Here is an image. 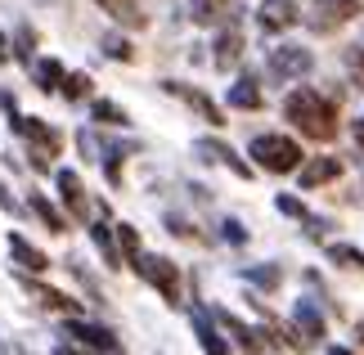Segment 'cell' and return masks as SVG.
<instances>
[{
    "instance_id": "34",
    "label": "cell",
    "mask_w": 364,
    "mask_h": 355,
    "mask_svg": "<svg viewBox=\"0 0 364 355\" xmlns=\"http://www.w3.org/2000/svg\"><path fill=\"white\" fill-rule=\"evenodd\" d=\"M166 225H171V234H180V238H198V230H193L189 221H180V216H166Z\"/></svg>"
},
{
    "instance_id": "11",
    "label": "cell",
    "mask_w": 364,
    "mask_h": 355,
    "mask_svg": "<svg viewBox=\"0 0 364 355\" xmlns=\"http://www.w3.org/2000/svg\"><path fill=\"white\" fill-rule=\"evenodd\" d=\"M297 171H301V189H319V184H328V180L342 176V162L338 158H315V162L297 166Z\"/></svg>"
},
{
    "instance_id": "23",
    "label": "cell",
    "mask_w": 364,
    "mask_h": 355,
    "mask_svg": "<svg viewBox=\"0 0 364 355\" xmlns=\"http://www.w3.org/2000/svg\"><path fill=\"white\" fill-rule=\"evenodd\" d=\"M32 211L41 216V225H46L50 234H63V230H68V221L59 216V207H54L50 198H41V194H36V198H32Z\"/></svg>"
},
{
    "instance_id": "33",
    "label": "cell",
    "mask_w": 364,
    "mask_h": 355,
    "mask_svg": "<svg viewBox=\"0 0 364 355\" xmlns=\"http://www.w3.org/2000/svg\"><path fill=\"white\" fill-rule=\"evenodd\" d=\"M32 46H36V36H32V27H18V46H14V50H18V54H23V59H32Z\"/></svg>"
},
{
    "instance_id": "30",
    "label": "cell",
    "mask_w": 364,
    "mask_h": 355,
    "mask_svg": "<svg viewBox=\"0 0 364 355\" xmlns=\"http://www.w3.org/2000/svg\"><path fill=\"white\" fill-rule=\"evenodd\" d=\"M247 279L261 283V288H279V279H284V275H279V265H252Z\"/></svg>"
},
{
    "instance_id": "19",
    "label": "cell",
    "mask_w": 364,
    "mask_h": 355,
    "mask_svg": "<svg viewBox=\"0 0 364 355\" xmlns=\"http://www.w3.org/2000/svg\"><path fill=\"white\" fill-rule=\"evenodd\" d=\"M239 54H243V36L234 32V27H225V32L216 36V68H230V63H239Z\"/></svg>"
},
{
    "instance_id": "4",
    "label": "cell",
    "mask_w": 364,
    "mask_h": 355,
    "mask_svg": "<svg viewBox=\"0 0 364 355\" xmlns=\"http://www.w3.org/2000/svg\"><path fill=\"white\" fill-rule=\"evenodd\" d=\"M131 265H135L139 275H144V279H149V283H153V288H158L171 306L180 302V270H176V261H166V257H144V252H139Z\"/></svg>"
},
{
    "instance_id": "10",
    "label": "cell",
    "mask_w": 364,
    "mask_h": 355,
    "mask_svg": "<svg viewBox=\"0 0 364 355\" xmlns=\"http://www.w3.org/2000/svg\"><path fill=\"white\" fill-rule=\"evenodd\" d=\"M198 153H203L207 162H225L230 171H234V176H243V180L252 176V166H247V162H243L230 144H220V139H198Z\"/></svg>"
},
{
    "instance_id": "24",
    "label": "cell",
    "mask_w": 364,
    "mask_h": 355,
    "mask_svg": "<svg viewBox=\"0 0 364 355\" xmlns=\"http://www.w3.org/2000/svg\"><path fill=\"white\" fill-rule=\"evenodd\" d=\"M90 238H95V248L104 252V265H113V270H117V265H122V252L113 248V234H108L104 225H90Z\"/></svg>"
},
{
    "instance_id": "17",
    "label": "cell",
    "mask_w": 364,
    "mask_h": 355,
    "mask_svg": "<svg viewBox=\"0 0 364 355\" xmlns=\"http://www.w3.org/2000/svg\"><path fill=\"white\" fill-rule=\"evenodd\" d=\"M297 333H301V346H315L319 337H324V319H319V310L311 302L297 306Z\"/></svg>"
},
{
    "instance_id": "25",
    "label": "cell",
    "mask_w": 364,
    "mask_h": 355,
    "mask_svg": "<svg viewBox=\"0 0 364 355\" xmlns=\"http://www.w3.org/2000/svg\"><path fill=\"white\" fill-rule=\"evenodd\" d=\"M104 54H108V59H122V63H131V59H135L131 41H126L122 32H108V36H104Z\"/></svg>"
},
{
    "instance_id": "14",
    "label": "cell",
    "mask_w": 364,
    "mask_h": 355,
    "mask_svg": "<svg viewBox=\"0 0 364 355\" xmlns=\"http://www.w3.org/2000/svg\"><path fill=\"white\" fill-rule=\"evenodd\" d=\"M59 194H63V203H68V211H73V221H86V194H81V180H77V171H59Z\"/></svg>"
},
{
    "instance_id": "15",
    "label": "cell",
    "mask_w": 364,
    "mask_h": 355,
    "mask_svg": "<svg viewBox=\"0 0 364 355\" xmlns=\"http://www.w3.org/2000/svg\"><path fill=\"white\" fill-rule=\"evenodd\" d=\"M100 9H108L117 23H126V27H144L149 23V14L139 9V0H95Z\"/></svg>"
},
{
    "instance_id": "29",
    "label": "cell",
    "mask_w": 364,
    "mask_h": 355,
    "mask_svg": "<svg viewBox=\"0 0 364 355\" xmlns=\"http://www.w3.org/2000/svg\"><path fill=\"white\" fill-rule=\"evenodd\" d=\"M328 257L338 261L342 270H364V257H360L355 248H338V243H333V248H328Z\"/></svg>"
},
{
    "instance_id": "13",
    "label": "cell",
    "mask_w": 364,
    "mask_h": 355,
    "mask_svg": "<svg viewBox=\"0 0 364 355\" xmlns=\"http://www.w3.org/2000/svg\"><path fill=\"white\" fill-rule=\"evenodd\" d=\"M23 288H27V297H32L36 306H50V310H68V315H77V302L73 297H63V292H54V288H46V283H32V279H23Z\"/></svg>"
},
{
    "instance_id": "35",
    "label": "cell",
    "mask_w": 364,
    "mask_h": 355,
    "mask_svg": "<svg viewBox=\"0 0 364 355\" xmlns=\"http://www.w3.org/2000/svg\"><path fill=\"white\" fill-rule=\"evenodd\" d=\"M108 180H122V149H108Z\"/></svg>"
},
{
    "instance_id": "42",
    "label": "cell",
    "mask_w": 364,
    "mask_h": 355,
    "mask_svg": "<svg viewBox=\"0 0 364 355\" xmlns=\"http://www.w3.org/2000/svg\"><path fill=\"white\" fill-rule=\"evenodd\" d=\"M5 355H27V351H5Z\"/></svg>"
},
{
    "instance_id": "6",
    "label": "cell",
    "mask_w": 364,
    "mask_h": 355,
    "mask_svg": "<svg viewBox=\"0 0 364 355\" xmlns=\"http://www.w3.org/2000/svg\"><path fill=\"white\" fill-rule=\"evenodd\" d=\"M355 14H360V0H315L311 14H306V23H311V32H338Z\"/></svg>"
},
{
    "instance_id": "39",
    "label": "cell",
    "mask_w": 364,
    "mask_h": 355,
    "mask_svg": "<svg viewBox=\"0 0 364 355\" xmlns=\"http://www.w3.org/2000/svg\"><path fill=\"white\" fill-rule=\"evenodd\" d=\"M355 144H360V149H364V117H360V122H355Z\"/></svg>"
},
{
    "instance_id": "28",
    "label": "cell",
    "mask_w": 364,
    "mask_h": 355,
    "mask_svg": "<svg viewBox=\"0 0 364 355\" xmlns=\"http://www.w3.org/2000/svg\"><path fill=\"white\" fill-rule=\"evenodd\" d=\"M346 73H351V81L364 90V46H346Z\"/></svg>"
},
{
    "instance_id": "16",
    "label": "cell",
    "mask_w": 364,
    "mask_h": 355,
    "mask_svg": "<svg viewBox=\"0 0 364 355\" xmlns=\"http://www.w3.org/2000/svg\"><path fill=\"white\" fill-rule=\"evenodd\" d=\"M265 104V95H261V86L252 77H243V81H234L230 86V108H243V112H257Z\"/></svg>"
},
{
    "instance_id": "2",
    "label": "cell",
    "mask_w": 364,
    "mask_h": 355,
    "mask_svg": "<svg viewBox=\"0 0 364 355\" xmlns=\"http://www.w3.org/2000/svg\"><path fill=\"white\" fill-rule=\"evenodd\" d=\"M252 158H257L265 171L288 176V171L301 166V144L288 139V135H257V139H252Z\"/></svg>"
},
{
    "instance_id": "36",
    "label": "cell",
    "mask_w": 364,
    "mask_h": 355,
    "mask_svg": "<svg viewBox=\"0 0 364 355\" xmlns=\"http://www.w3.org/2000/svg\"><path fill=\"white\" fill-rule=\"evenodd\" d=\"M220 238H225V243H243V230H239V221H225V230H220Z\"/></svg>"
},
{
    "instance_id": "12",
    "label": "cell",
    "mask_w": 364,
    "mask_h": 355,
    "mask_svg": "<svg viewBox=\"0 0 364 355\" xmlns=\"http://www.w3.org/2000/svg\"><path fill=\"white\" fill-rule=\"evenodd\" d=\"M162 86L171 90V95H180L189 108H198V112H203V117L212 122V126H225V117H220V108H216V104H212V99H207L203 90H189V86H180V81H162Z\"/></svg>"
},
{
    "instance_id": "32",
    "label": "cell",
    "mask_w": 364,
    "mask_h": 355,
    "mask_svg": "<svg viewBox=\"0 0 364 355\" xmlns=\"http://www.w3.org/2000/svg\"><path fill=\"white\" fill-rule=\"evenodd\" d=\"M279 211H284V216H292V221H306V216H311V211H306V203H301V198H292V194L279 198Z\"/></svg>"
},
{
    "instance_id": "22",
    "label": "cell",
    "mask_w": 364,
    "mask_h": 355,
    "mask_svg": "<svg viewBox=\"0 0 364 355\" xmlns=\"http://www.w3.org/2000/svg\"><path fill=\"white\" fill-rule=\"evenodd\" d=\"M225 9H230V0H189V14H193V23H220L225 18Z\"/></svg>"
},
{
    "instance_id": "7",
    "label": "cell",
    "mask_w": 364,
    "mask_h": 355,
    "mask_svg": "<svg viewBox=\"0 0 364 355\" xmlns=\"http://www.w3.org/2000/svg\"><path fill=\"white\" fill-rule=\"evenodd\" d=\"M68 333H73L81 346H95L100 355H126V351H122V342L104 329V324H68Z\"/></svg>"
},
{
    "instance_id": "3",
    "label": "cell",
    "mask_w": 364,
    "mask_h": 355,
    "mask_svg": "<svg viewBox=\"0 0 364 355\" xmlns=\"http://www.w3.org/2000/svg\"><path fill=\"white\" fill-rule=\"evenodd\" d=\"M9 126L27 139V144H32L27 153H32V166H36V171H50V162L59 158V131H50V126L36 122V117H18V112L9 117Z\"/></svg>"
},
{
    "instance_id": "8",
    "label": "cell",
    "mask_w": 364,
    "mask_h": 355,
    "mask_svg": "<svg viewBox=\"0 0 364 355\" xmlns=\"http://www.w3.org/2000/svg\"><path fill=\"white\" fill-rule=\"evenodd\" d=\"M257 23H261V32H288L297 23V5L292 0H261Z\"/></svg>"
},
{
    "instance_id": "40",
    "label": "cell",
    "mask_w": 364,
    "mask_h": 355,
    "mask_svg": "<svg viewBox=\"0 0 364 355\" xmlns=\"http://www.w3.org/2000/svg\"><path fill=\"white\" fill-rule=\"evenodd\" d=\"M54 355H86V351H77V346H59Z\"/></svg>"
},
{
    "instance_id": "27",
    "label": "cell",
    "mask_w": 364,
    "mask_h": 355,
    "mask_svg": "<svg viewBox=\"0 0 364 355\" xmlns=\"http://www.w3.org/2000/svg\"><path fill=\"white\" fill-rule=\"evenodd\" d=\"M90 86H95V81H90L86 73H73V77H63V86H59V90H63L68 99H86V95H90Z\"/></svg>"
},
{
    "instance_id": "38",
    "label": "cell",
    "mask_w": 364,
    "mask_h": 355,
    "mask_svg": "<svg viewBox=\"0 0 364 355\" xmlns=\"http://www.w3.org/2000/svg\"><path fill=\"white\" fill-rule=\"evenodd\" d=\"M0 63H9V36L0 32Z\"/></svg>"
},
{
    "instance_id": "5",
    "label": "cell",
    "mask_w": 364,
    "mask_h": 355,
    "mask_svg": "<svg viewBox=\"0 0 364 355\" xmlns=\"http://www.w3.org/2000/svg\"><path fill=\"white\" fill-rule=\"evenodd\" d=\"M265 68H270V77H279V81H297V77H306L315 68V54L306 46H274Z\"/></svg>"
},
{
    "instance_id": "20",
    "label": "cell",
    "mask_w": 364,
    "mask_h": 355,
    "mask_svg": "<svg viewBox=\"0 0 364 355\" xmlns=\"http://www.w3.org/2000/svg\"><path fill=\"white\" fill-rule=\"evenodd\" d=\"M32 81L41 90H59L63 86V63L59 59H36L32 63Z\"/></svg>"
},
{
    "instance_id": "1",
    "label": "cell",
    "mask_w": 364,
    "mask_h": 355,
    "mask_svg": "<svg viewBox=\"0 0 364 355\" xmlns=\"http://www.w3.org/2000/svg\"><path fill=\"white\" fill-rule=\"evenodd\" d=\"M284 112L306 139H333L338 135V108H333V99H324L319 90H292L284 99Z\"/></svg>"
},
{
    "instance_id": "18",
    "label": "cell",
    "mask_w": 364,
    "mask_h": 355,
    "mask_svg": "<svg viewBox=\"0 0 364 355\" xmlns=\"http://www.w3.org/2000/svg\"><path fill=\"white\" fill-rule=\"evenodd\" d=\"M193 333H198V342H203V351H207V355H230V342H225V337H220V333L212 329V324H207L203 310L193 315Z\"/></svg>"
},
{
    "instance_id": "31",
    "label": "cell",
    "mask_w": 364,
    "mask_h": 355,
    "mask_svg": "<svg viewBox=\"0 0 364 355\" xmlns=\"http://www.w3.org/2000/svg\"><path fill=\"white\" fill-rule=\"evenodd\" d=\"M117 243H122V252H126V257H139V234L131 230V225H117Z\"/></svg>"
},
{
    "instance_id": "9",
    "label": "cell",
    "mask_w": 364,
    "mask_h": 355,
    "mask_svg": "<svg viewBox=\"0 0 364 355\" xmlns=\"http://www.w3.org/2000/svg\"><path fill=\"white\" fill-rule=\"evenodd\" d=\"M9 257H14V265H23L27 275H41V270H50V257L41 248H32L23 234H9Z\"/></svg>"
},
{
    "instance_id": "21",
    "label": "cell",
    "mask_w": 364,
    "mask_h": 355,
    "mask_svg": "<svg viewBox=\"0 0 364 355\" xmlns=\"http://www.w3.org/2000/svg\"><path fill=\"white\" fill-rule=\"evenodd\" d=\"M220 319H225V329H230L234 337H239V346H243L247 355H261V351H265V346H261V337H257V333H252V329H247V324H243V319H234V315H230V310H220Z\"/></svg>"
},
{
    "instance_id": "37",
    "label": "cell",
    "mask_w": 364,
    "mask_h": 355,
    "mask_svg": "<svg viewBox=\"0 0 364 355\" xmlns=\"http://www.w3.org/2000/svg\"><path fill=\"white\" fill-rule=\"evenodd\" d=\"M0 207H5V211H18V207H14V194L5 189V184H0Z\"/></svg>"
},
{
    "instance_id": "41",
    "label": "cell",
    "mask_w": 364,
    "mask_h": 355,
    "mask_svg": "<svg viewBox=\"0 0 364 355\" xmlns=\"http://www.w3.org/2000/svg\"><path fill=\"white\" fill-rule=\"evenodd\" d=\"M328 355H355V351H342V346H333V351H328Z\"/></svg>"
},
{
    "instance_id": "26",
    "label": "cell",
    "mask_w": 364,
    "mask_h": 355,
    "mask_svg": "<svg viewBox=\"0 0 364 355\" xmlns=\"http://www.w3.org/2000/svg\"><path fill=\"white\" fill-rule=\"evenodd\" d=\"M95 122H104V126H126L131 117H126L113 99H95Z\"/></svg>"
}]
</instances>
